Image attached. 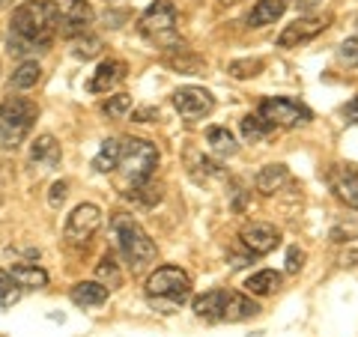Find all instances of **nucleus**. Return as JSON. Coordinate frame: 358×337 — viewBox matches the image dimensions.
<instances>
[{
	"mask_svg": "<svg viewBox=\"0 0 358 337\" xmlns=\"http://www.w3.org/2000/svg\"><path fill=\"white\" fill-rule=\"evenodd\" d=\"M57 36V13L54 0H27L15 6L9 21V54L27 57V54H45Z\"/></svg>",
	"mask_w": 358,
	"mask_h": 337,
	"instance_id": "nucleus-1",
	"label": "nucleus"
},
{
	"mask_svg": "<svg viewBox=\"0 0 358 337\" xmlns=\"http://www.w3.org/2000/svg\"><path fill=\"white\" fill-rule=\"evenodd\" d=\"M192 296V278L179 266H162L147 278V299L159 313H176Z\"/></svg>",
	"mask_w": 358,
	"mask_h": 337,
	"instance_id": "nucleus-2",
	"label": "nucleus"
},
{
	"mask_svg": "<svg viewBox=\"0 0 358 337\" xmlns=\"http://www.w3.org/2000/svg\"><path fill=\"white\" fill-rule=\"evenodd\" d=\"M110 227H114L117 248H120L122 260H126V266L131 272H143L150 263H155V257H159L155 242L131 215H114L110 218Z\"/></svg>",
	"mask_w": 358,
	"mask_h": 337,
	"instance_id": "nucleus-3",
	"label": "nucleus"
},
{
	"mask_svg": "<svg viewBox=\"0 0 358 337\" xmlns=\"http://www.w3.org/2000/svg\"><path fill=\"white\" fill-rule=\"evenodd\" d=\"M39 117V105L27 96H6L0 102V147L18 150L27 141L33 122Z\"/></svg>",
	"mask_w": 358,
	"mask_h": 337,
	"instance_id": "nucleus-4",
	"label": "nucleus"
},
{
	"mask_svg": "<svg viewBox=\"0 0 358 337\" xmlns=\"http://www.w3.org/2000/svg\"><path fill=\"white\" fill-rule=\"evenodd\" d=\"M138 30H141L143 39L152 42L155 48H162V51L185 48L182 39H179V33H176V6L171 0H155L147 13L141 15Z\"/></svg>",
	"mask_w": 358,
	"mask_h": 337,
	"instance_id": "nucleus-5",
	"label": "nucleus"
},
{
	"mask_svg": "<svg viewBox=\"0 0 358 337\" xmlns=\"http://www.w3.org/2000/svg\"><path fill=\"white\" fill-rule=\"evenodd\" d=\"M155 167H159V150H155V143L143 141V138L120 141L117 171L126 176L129 185H138V182H147V179H152Z\"/></svg>",
	"mask_w": 358,
	"mask_h": 337,
	"instance_id": "nucleus-6",
	"label": "nucleus"
},
{
	"mask_svg": "<svg viewBox=\"0 0 358 337\" xmlns=\"http://www.w3.org/2000/svg\"><path fill=\"white\" fill-rule=\"evenodd\" d=\"M257 114L275 129H299V126H308V122L313 120V114L305 105L293 102V99H284V96L281 99H266Z\"/></svg>",
	"mask_w": 358,
	"mask_h": 337,
	"instance_id": "nucleus-7",
	"label": "nucleus"
},
{
	"mask_svg": "<svg viewBox=\"0 0 358 337\" xmlns=\"http://www.w3.org/2000/svg\"><path fill=\"white\" fill-rule=\"evenodd\" d=\"M102 227V209L93 206V203H81L69 212V218H66V227H63V239L75 245V248H81V245H90V239L99 233Z\"/></svg>",
	"mask_w": 358,
	"mask_h": 337,
	"instance_id": "nucleus-8",
	"label": "nucleus"
},
{
	"mask_svg": "<svg viewBox=\"0 0 358 337\" xmlns=\"http://www.w3.org/2000/svg\"><path fill=\"white\" fill-rule=\"evenodd\" d=\"M54 13H57V33L66 39H75L87 33V27L93 24V6L87 0H54Z\"/></svg>",
	"mask_w": 358,
	"mask_h": 337,
	"instance_id": "nucleus-9",
	"label": "nucleus"
},
{
	"mask_svg": "<svg viewBox=\"0 0 358 337\" xmlns=\"http://www.w3.org/2000/svg\"><path fill=\"white\" fill-rule=\"evenodd\" d=\"M326 30H329V18H322V15H301V18L293 21V24L284 27V33L278 36V48H299V45L317 39L320 33H326Z\"/></svg>",
	"mask_w": 358,
	"mask_h": 337,
	"instance_id": "nucleus-10",
	"label": "nucleus"
},
{
	"mask_svg": "<svg viewBox=\"0 0 358 337\" xmlns=\"http://www.w3.org/2000/svg\"><path fill=\"white\" fill-rule=\"evenodd\" d=\"M173 108L179 110V117L197 120V117H209L212 114L215 99H212V93L203 89V87H179L173 93Z\"/></svg>",
	"mask_w": 358,
	"mask_h": 337,
	"instance_id": "nucleus-11",
	"label": "nucleus"
},
{
	"mask_svg": "<svg viewBox=\"0 0 358 337\" xmlns=\"http://www.w3.org/2000/svg\"><path fill=\"white\" fill-rule=\"evenodd\" d=\"M242 245L248 248L251 254L263 257V254H272L278 245H281V230L275 224H266V221H257V224H248L242 233H239Z\"/></svg>",
	"mask_w": 358,
	"mask_h": 337,
	"instance_id": "nucleus-12",
	"label": "nucleus"
},
{
	"mask_svg": "<svg viewBox=\"0 0 358 337\" xmlns=\"http://www.w3.org/2000/svg\"><path fill=\"white\" fill-rule=\"evenodd\" d=\"M120 81H126V63L117 60V57H108L96 66L93 75H90L87 89L90 93H108V89H114Z\"/></svg>",
	"mask_w": 358,
	"mask_h": 337,
	"instance_id": "nucleus-13",
	"label": "nucleus"
},
{
	"mask_svg": "<svg viewBox=\"0 0 358 337\" xmlns=\"http://www.w3.org/2000/svg\"><path fill=\"white\" fill-rule=\"evenodd\" d=\"M60 159H63V152H60V143L54 141V134H39L30 143V164L39 167V171H54L60 164Z\"/></svg>",
	"mask_w": 358,
	"mask_h": 337,
	"instance_id": "nucleus-14",
	"label": "nucleus"
},
{
	"mask_svg": "<svg viewBox=\"0 0 358 337\" xmlns=\"http://www.w3.org/2000/svg\"><path fill=\"white\" fill-rule=\"evenodd\" d=\"M329 179H331L334 194H338L346 206L358 209V171H352V167H334Z\"/></svg>",
	"mask_w": 358,
	"mask_h": 337,
	"instance_id": "nucleus-15",
	"label": "nucleus"
},
{
	"mask_svg": "<svg viewBox=\"0 0 358 337\" xmlns=\"http://www.w3.org/2000/svg\"><path fill=\"white\" fill-rule=\"evenodd\" d=\"M260 313V305L251 299V296H242V293H227V301H224V310H221V322H242V320H251Z\"/></svg>",
	"mask_w": 358,
	"mask_h": 337,
	"instance_id": "nucleus-16",
	"label": "nucleus"
},
{
	"mask_svg": "<svg viewBox=\"0 0 358 337\" xmlns=\"http://www.w3.org/2000/svg\"><path fill=\"white\" fill-rule=\"evenodd\" d=\"M69 296L78 308H99L108 301V287L99 284V280H81V284L72 287Z\"/></svg>",
	"mask_w": 358,
	"mask_h": 337,
	"instance_id": "nucleus-17",
	"label": "nucleus"
},
{
	"mask_svg": "<svg viewBox=\"0 0 358 337\" xmlns=\"http://www.w3.org/2000/svg\"><path fill=\"white\" fill-rule=\"evenodd\" d=\"M287 13V0H257L248 13V27H268Z\"/></svg>",
	"mask_w": 358,
	"mask_h": 337,
	"instance_id": "nucleus-18",
	"label": "nucleus"
},
{
	"mask_svg": "<svg viewBox=\"0 0 358 337\" xmlns=\"http://www.w3.org/2000/svg\"><path fill=\"white\" fill-rule=\"evenodd\" d=\"M224 301H227V289H209V293L194 299V313L206 322H221Z\"/></svg>",
	"mask_w": 358,
	"mask_h": 337,
	"instance_id": "nucleus-19",
	"label": "nucleus"
},
{
	"mask_svg": "<svg viewBox=\"0 0 358 337\" xmlns=\"http://www.w3.org/2000/svg\"><path fill=\"white\" fill-rule=\"evenodd\" d=\"M287 182H289L287 164H266L254 179V185H257L260 194H275V191H281Z\"/></svg>",
	"mask_w": 358,
	"mask_h": 337,
	"instance_id": "nucleus-20",
	"label": "nucleus"
},
{
	"mask_svg": "<svg viewBox=\"0 0 358 337\" xmlns=\"http://www.w3.org/2000/svg\"><path fill=\"white\" fill-rule=\"evenodd\" d=\"M13 280L21 287V289H42V287H48V272L39 266H27V263H18L13 266Z\"/></svg>",
	"mask_w": 358,
	"mask_h": 337,
	"instance_id": "nucleus-21",
	"label": "nucleus"
},
{
	"mask_svg": "<svg viewBox=\"0 0 358 337\" xmlns=\"http://www.w3.org/2000/svg\"><path fill=\"white\" fill-rule=\"evenodd\" d=\"M206 143L212 147V152H218V155H236V150H239V143H236V138H233V131L224 129V126L206 129Z\"/></svg>",
	"mask_w": 358,
	"mask_h": 337,
	"instance_id": "nucleus-22",
	"label": "nucleus"
},
{
	"mask_svg": "<svg viewBox=\"0 0 358 337\" xmlns=\"http://www.w3.org/2000/svg\"><path fill=\"white\" fill-rule=\"evenodd\" d=\"M278 287H281V275L272 272V268H263V272H257L245 280V289H248L251 296H268V293H275Z\"/></svg>",
	"mask_w": 358,
	"mask_h": 337,
	"instance_id": "nucleus-23",
	"label": "nucleus"
},
{
	"mask_svg": "<svg viewBox=\"0 0 358 337\" xmlns=\"http://www.w3.org/2000/svg\"><path fill=\"white\" fill-rule=\"evenodd\" d=\"M117 162H120V141L117 138H105L102 141V150L96 152L93 167L99 173H114L117 171Z\"/></svg>",
	"mask_w": 358,
	"mask_h": 337,
	"instance_id": "nucleus-24",
	"label": "nucleus"
},
{
	"mask_svg": "<svg viewBox=\"0 0 358 337\" xmlns=\"http://www.w3.org/2000/svg\"><path fill=\"white\" fill-rule=\"evenodd\" d=\"M239 129H242V138L248 141V143H260V141H266L268 134H272L275 126H268V122L260 114H248V117H242Z\"/></svg>",
	"mask_w": 358,
	"mask_h": 337,
	"instance_id": "nucleus-25",
	"label": "nucleus"
},
{
	"mask_svg": "<svg viewBox=\"0 0 358 337\" xmlns=\"http://www.w3.org/2000/svg\"><path fill=\"white\" fill-rule=\"evenodd\" d=\"M42 78V66L36 60H24L18 66V69L13 72V78H9V84H13V89H30L36 87Z\"/></svg>",
	"mask_w": 358,
	"mask_h": 337,
	"instance_id": "nucleus-26",
	"label": "nucleus"
},
{
	"mask_svg": "<svg viewBox=\"0 0 358 337\" xmlns=\"http://www.w3.org/2000/svg\"><path fill=\"white\" fill-rule=\"evenodd\" d=\"M102 54V39L99 36H90V33H81V36L72 39V57L78 60H93Z\"/></svg>",
	"mask_w": 358,
	"mask_h": 337,
	"instance_id": "nucleus-27",
	"label": "nucleus"
},
{
	"mask_svg": "<svg viewBox=\"0 0 358 337\" xmlns=\"http://www.w3.org/2000/svg\"><path fill=\"white\" fill-rule=\"evenodd\" d=\"M129 197H134V200H138V203H143V206H155V203H162V197H164V188H162L159 182H152V179H147V182H138V185H131Z\"/></svg>",
	"mask_w": 358,
	"mask_h": 337,
	"instance_id": "nucleus-28",
	"label": "nucleus"
},
{
	"mask_svg": "<svg viewBox=\"0 0 358 337\" xmlns=\"http://www.w3.org/2000/svg\"><path fill=\"white\" fill-rule=\"evenodd\" d=\"M176 57H167L164 63L171 66V69H179V72H185V75H197V72H203L206 69V60H200V57H194V54H188L185 48H179V51H173Z\"/></svg>",
	"mask_w": 358,
	"mask_h": 337,
	"instance_id": "nucleus-29",
	"label": "nucleus"
},
{
	"mask_svg": "<svg viewBox=\"0 0 358 337\" xmlns=\"http://www.w3.org/2000/svg\"><path fill=\"white\" fill-rule=\"evenodd\" d=\"M263 60L260 57H245V60H233L230 66H227V72H230V78H236V81H248V78H257L263 72Z\"/></svg>",
	"mask_w": 358,
	"mask_h": 337,
	"instance_id": "nucleus-30",
	"label": "nucleus"
},
{
	"mask_svg": "<svg viewBox=\"0 0 358 337\" xmlns=\"http://www.w3.org/2000/svg\"><path fill=\"white\" fill-rule=\"evenodd\" d=\"M188 167H192V173H197V176H224V167L218 162L206 159V155L197 150H188Z\"/></svg>",
	"mask_w": 358,
	"mask_h": 337,
	"instance_id": "nucleus-31",
	"label": "nucleus"
},
{
	"mask_svg": "<svg viewBox=\"0 0 358 337\" xmlns=\"http://www.w3.org/2000/svg\"><path fill=\"white\" fill-rule=\"evenodd\" d=\"M329 239L334 245H346V242H355L358 239V218H346V221H338L334 227L329 230Z\"/></svg>",
	"mask_w": 358,
	"mask_h": 337,
	"instance_id": "nucleus-32",
	"label": "nucleus"
},
{
	"mask_svg": "<svg viewBox=\"0 0 358 337\" xmlns=\"http://www.w3.org/2000/svg\"><path fill=\"white\" fill-rule=\"evenodd\" d=\"M131 110V96L126 93H117V96H108L102 102V114H108L110 120H122Z\"/></svg>",
	"mask_w": 358,
	"mask_h": 337,
	"instance_id": "nucleus-33",
	"label": "nucleus"
},
{
	"mask_svg": "<svg viewBox=\"0 0 358 337\" xmlns=\"http://www.w3.org/2000/svg\"><path fill=\"white\" fill-rule=\"evenodd\" d=\"M96 278H99V284H108V287H120L122 275H120V266L114 263V257H110V254H105V257H102V263L96 266Z\"/></svg>",
	"mask_w": 358,
	"mask_h": 337,
	"instance_id": "nucleus-34",
	"label": "nucleus"
},
{
	"mask_svg": "<svg viewBox=\"0 0 358 337\" xmlns=\"http://www.w3.org/2000/svg\"><path fill=\"white\" fill-rule=\"evenodd\" d=\"M18 299H21V287L13 280V275L0 268V305L9 308V305H15Z\"/></svg>",
	"mask_w": 358,
	"mask_h": 337,
	"instance_id": "nucleus-35",
	"label": "nucleus"
},
{
	"mask_svg": "<svg viewBox=\"0 0 358 337\" xmlns=\"http://www.w3.org/2000/svg\"><path fill=\"white\" fill-rule=\"evenodd\" d=\"M338 60L343 66H350V69H358V36L338 45Z\"/></svg>",
	"mask_w": 358,
	"mask_h": 337,
	"instance_id": "nucleus-36",
	"label": "nucleus"
},
{
	"mask_svg": "<svg viewBox=\"0 0 358 337\" xmlns=\"http://www.w3.org/2000/svg\"><path fill=\"white\" fill-rule=\"evenodd\" d=\"M301 266H305V251H301V248H289L287 251V272L296 275V272H301Z\"/></svg>",
	"mask_w": 358,
	"mask_h": 337,
	"instance_id": "nucleus-37",
	"label": "nucleus"
},
{
	"mask_svg": "<svg viewBox=\"0 0 358 337\" xmlns=\"http://www.w3.org/2000/svg\"><path fill=\"white\" fill-rule=\"evenodd\" d=\"M66 188H69V185H66L63 179H60V182H54V185H51V191H48V203H51L54 209L63 206V200H66Z\"/></svg>",
	"mask_w": 358,
	"mask_h": 337,
	"instance_id": "nucleus-38",
	"label": "nucleus"
},
{
	"mask_svg": "<svg viewBox=\"0 0 358 337\" xmlns=\"http://www.w3.org/2000/svg\"><path fill=\"white\" fill-rule=\"evenodd\" d=\"M150 120H159V110H155V108H141V110H134V122H150Z\"/></svg>",
	"mask_w": 358,
	"mask_h": 337,
	"instance_id": "nucleus-39",
	"label": "nucleus"
},
{
	"mask_svg": "<svg viewBox=\"0 0 358 337\" xmlns=\"http://www.w3.org/2000/svg\"><path fill=\"white\" fill-rule=\"evenodd\" d=\"M326 0H296V9L299 13H313V9H320Z\"/></svg>",
	"mask_w": 358,
	"mask_h": 337,
	"instance_id": "nucleus-40",
	"label": "nucleus"
},
{
	"mask_svg": "<svg viewBox=\"0 0 358 337\" xmlns=\"http://www.w3.org/2000/svg\"><path fill=\"white\" fill-rule=\"evenodd\" d=\"M338 263H341V268H358V251H346Z\"/></svg>",
	"mask_w": 358,
	"mask_h": 337,
	"instance_id": "nucleus-41",
	"label": "nucleus"
},
{
	"mask_svg": "<svg viewBox=\"0 0 358 337\" xmlns=\"http://www.w3.org/2000/svg\"><path fill=\"white\" fill-rule=\"evenodd\" d=\"M343 117H346V122H358V96L343 108Z\"/></svg>",
	"mask_w": 358,
	"mask_h": 337,
	"instance_id": "nucleus-42",
	"label": "nucleus"
},
{
	"mask_svg": "<svg viewBox=\"0 0 358 337\" xmlns=\"http://www.w3.org/2000/svg\"><path fill=\"white\" fill-rule=\"evenodd\" d=\"M245 194H248V191H242V188L236 185V191H233V209H236V212L245 209Z\"/></svg>",
	"mask_w": 358,
	"mask_h": 337,
	"instance_id": "nucleus-43",
	"label": "nucleus"
},
{
	"mask_svg": "<svg viewBox=\"0 0 358 337\" xmlns=\"http://www.w3.org/2000/svg\"><path fill=\"white\" fill-rule=\"evenodd\" d=\"M9 3H13V0H0V9H6Z\"/></svg>",
	"mask_w": 358,
	"mask_h": 337,
	"instance_id": "nucleus-44",
	"label": "nucleus"
},
{
	"mask_svg": "<svg viewBox=\"0 0 358 337\" xmlns=\"http://www.w3.org/2000/svg\"><path fill=\"white\" fill-rule=\"evenodd\" d=\"M355 27H358V18H355Z\"/></svg>",
	"mask_w": 358,
	"mask_h": 337,
	"instance_id": "nucleus-45",
	"label": "nucleus"
}]
</instances>
